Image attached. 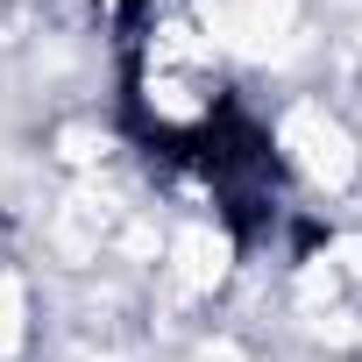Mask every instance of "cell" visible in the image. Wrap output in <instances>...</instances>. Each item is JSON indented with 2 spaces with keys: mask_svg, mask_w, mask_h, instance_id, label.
<instances>
[{
  "mask_svg": "<svg viewBox=\"0 0 362 362\" xmlns=\"http://www.w3.org/2000/svg\"><path fill=\"white\" fill-rule=\"evenodd\" d=\"M277 149H284V163L305 177V185H320V192H341L348 177H355V163H362L355 135H348L320 100H298V107L277 121Z\"/></svg>",
  "mask_w": 362,
  "mask_h": 362,
  "instance_id": "6da1fadb",
  "label": "cell"
},
{
  "mask_svg": "<svg viewBox=\"0 0 362 362\" xmlns=\"http://www.w3.org/2000/svg\"><path fill=\"white\" fill-rule=\"evenodd\" d=\"M163 270H170V284H177V291H192V298L221 291V284H228V270H235V242H228V228H214V221L177 228V235H170V249H163Z\"/></svg>",
  "mask_w": 362,
  "mask_h": 362,
  "instance_id": "7a4b0ae2",
  "label": "cell"
},
{
  "mask_svg": "<svg viewBox=\"0 0 362 362\" xmlns=\"http://www.w3.org/2000/svg\"><path fill=\"white\" fill-rule=\"evenodd\" d=\"M22 348H29V284L0 270V362H15Z\"/></svg>",
  "mask_w": 362,
  "mask_h": 362,
  "instance_id": "3957f363",
  "label": "cell"
},
{
  "mask_svg": "<svg viewBox=\"0 0 362 362\" xmlns=\"http://www.w3.org/2000/svg\"><path fill=\"white\" fill-rule=\"evenodd\" d=\"M57 142H64V149H57L64 163H100V156H107V135H93V128H64Z\"/></svg>",
  "mask_w": 362,
  "mask_h": 362,
  "instance_id": "277c9868",
  "label": "cell"
},
{
  "mask_svg": "<svg viewBox=\"0 0 362 362\" xmlns=\"http://www.w3.org/2000/svg\"><path fill=\"white\" fill-rule=\"evenodd\" d=\"M327 263H334V270H355V277H362V235H341V242L327 249Z\"/></svg>",
  "mask_w": 362,
  "mask_h": 362,
  "instance_id": "5b68a950",
  "label": "cell"
}]
</instances>
